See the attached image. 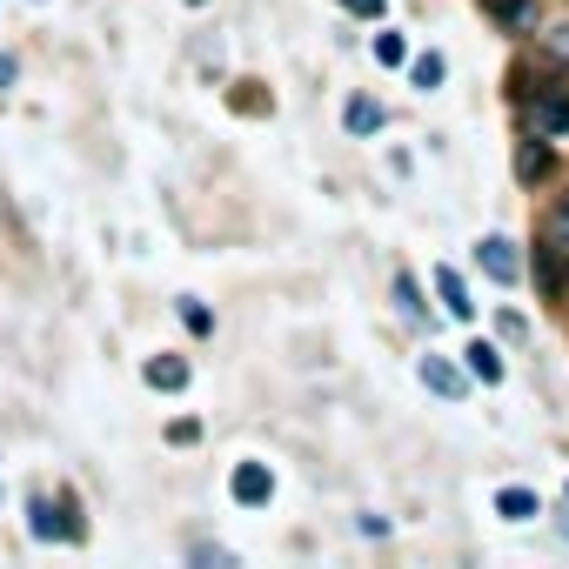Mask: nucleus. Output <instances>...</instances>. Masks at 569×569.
Masks as SVG:
<instances>
[{"instance_id":"f257e3e1","label":"nucleus","mask_w":569,"mask_h":569,"mask_svg":"<svg viewBox=\"0 0 569 569\" xmlns=\"http://www.w3.org/2000/svg\"><path fill=\"white\" fill-rule=\"evenodd\" d=\"M28 522H34L41 542H81V536H88L74 496H28Z\"/></svg>"},{"instance_id":"f03ea898","label":"nucleus","mask_w":569,"mask_h":569,"mask_svg":"<svg viewBox=\"0 0 569 569\" xmlns=\"http://www.w3.org/2000/svg\"><path fill=\"white\" fill-rule=\"evenodd\" d=\"M516 108H522L529 134H542V141H562V134H569V81H549V88H536V94L516 101Z\"/></svg>"},{"instance_id":"7ed1b4c3","label":"nucleus","mask_w":569,"mask_h":569,"mask_svg":"<svg viewBox=\"0 0 569 569\" xmlns=\"http://www.w3.org/2000/svg\"><path fill=\"white\" fill-rule=\"evenodd\" d=\"M476 261H482V274H489V281H502V289L522 274V248H516L509 234H482V241H476Z\"/></svg>"},{"instance_id":"20e7f679","label":"nucleus","mask_w":569,"mask_h":569,"mask_svg":"<svg viewBox=\"0 0 569 569\" xmlns=\"http://www.w3.org/2000/svg\"><path fill=\"white\" fill-rule=\"evenodd\" d=\"M422 389L442 396V402H462V396H469V376H462L449 356H422Z\"/></svg>"},{"instance_id":"39448f33","label":"nucleus","mask_w":569,"mask_h":569,"mask_svg":"<svg viewBox=\"0 0 569 569\" xmlns=\"http://www.w3.org/2000/svg\"><path fill=\"white\" fill-rule=\"evenodd\" d=\"M228 489H234V502H248V509H261V502L274 496V476H268V462H241Z\"/></svg>"},{"instance_id":"423d86ee","label":"nucleus","mask_w":569,"mask_h":569,"mask_svg":"<svg viewBox=\"0 0 569 569\" xmlns=\"http://www.w3.org/2000/svg\"><path fill=\"white\" fill-rule=\"evenodd\" d=\"M436 302H442L456 322H469V316H476V302H469V281H462L456 268H436Z\"/></svg>"},{"instance_id":"0eeeda50","label":"nucleus","mask_w":569,"mask_h":569,"mask_svg":"<svg viewBox=\"0 0 569 569\" xmlns=\"http://www.w3.org/2000/svg\"><path fill=\"white\" fill-rule=\"evenodd\" d=\"M482 8H489V21H496L502 34H529V28H536V8H529V0H482Z\"/></svg>"},{"instance_id":"6e6552de","label":"nucleus","mask_w":569,"mask_h":569,"mask_svg":"<svg viewBox=\"0 0 569 569\" xmlns=\"http://www.w3.org/2000/svg\"><path fill=\"white\" fill-rule=\"evenodd\" d=\"M148 389H161V396L188 389V356H154L148 362Z\"/></svg>"},{"instance_id":"1a4fd4ad","label":"nucleus","mask_w":569,"mask_h":569,"mask_svg":"<svg viewBox=\"0 0 569 569\" xmlns=\"http://www.w3.org/2000/svg\"><path fill=\"white\" fill-rule=\"evenodd\" d=\"M536 509H542V502H536V489H522V482H516V489H502V496H496V516H502V522H529V516H536Z\"/></svg>"},{"instance_id":"9d476101","label":"nucleus","mask_w":569,"mask_h":569,"mask_svg":"<svg viewBox=\"0 0 569 569\" xmlns=\"http://www.w3.org/2000/svg\"><path fill=\"white\" fill-rule=\"evenodd\" d=\"M516 174H522V181H542V174H549V141H542V134H529V141H522Z\"/></svg>"},{"instance_id":"9b49d317","label":"nucleus","mask_w":569,"mask_h":569,"mask_svg":"<svg viewBox=\"0 0 569 569\" xmlns=\"http://www.w3.org/2000/svg\"><path fill=\"white\" fill-rule=\"evenodd\" d=\"M462 356H469V376H476V382H502V356H496L489 342H469Z\"/></svg>"},{"instance_id":"f8f14e48","label":"nucleus","mask_w":569,"mask_h":569,"mask_svg":"<svg viewBox=\"0 0 569 569\" xmlns=\"http://www.w3.org/2000/svg\"><path fill=\"white\" fill-rule=\"evenodd\" d=\"M342 121H349V134H376V128H382V108H376V101H369V94H356V101H349V114H342Z\"/></svg>"},{"instance_id":"ddd939ff","label":"nucleus","mask_w":569,"mask_h":569,"mask_svg":"<svg viewBox=\"0 0 569 569\" xmlns=\"http://www.w3.org/2000/svg\"><path fill=\"white\" fill-rule=\"evenodd\" d=\"M396 309H402L409 322H429V302H422V289H416L409 274H396Z\"/></svg>"},{"instance_id":"4468645a","label":"nucleus","mask_w":569,"mask_h":569,"mask_svg":"<svg viewBox=\"0 0 569 569\" xmlns=\"http://www.w3.org/2000/svg\"><path fill=\"white\" fill-rule=\"evenodd\" d=\"M376 61H382V68H402V61H409V41H402V34H376Z\"/></svg>"},{"instance_id":"2eb2a0df","label":"nucleus","mask_w":569,"mask_h":569,"mask_svg":"<svg viewBox=\"0 0 569 569\" xmlns=\"http://www.w3.org/2000/svg\"><path fill=\"white\" fill-rule=\"evenodd\" d=\"M409 81H416L422 94H429V88H442V54H422V61L409 68Z\"/></svg>"},{"instance_id":"dca6fc26","label":"nucleus","mask_w":569,"mask_h":569,"mask_svg":"<svg viewBox=\"0 0 569 569\" xmlns=\"http://www.w3.org/2000/svg\"><path fill=\"white\" fill-rule=\"evenodd\" d=\"M549 241H569V194L549 208Z\"/></svg>"},{"instance_id":"f3484780","label":"nucleus","mask_w":569,"mask_h":569,"mask_svg":"<svg viewBox=\"0 0 569 569\" xmlns=\"http://www.w3.org/2000/svg\"><path fill=\"white\" fill-rule=\"evenodd\" d=\"M349 14H362V21H376V14H382V0H349Z\"/></svg>"},{"instance_id":"a211bd4d","label":"nucleus","mask_w":569,"mask_h":569,"mask_svg":"<svg viewBox=\"0 0 569 569\" xmlns=\"http://www.w3.org/2000/svg\"><path fill=\"white\" fill-rule=\"evenodd\" d=\"M549 48H556V54H569V21H562V28L549 34Z\"/></svg>"},{"instance_id":"6ab92c4d","label":"nucleus","mask_w":569,"mask_h":569,"mask_svg":"<svg viewBox=\"0 0 569 569\" xmlns=\"http://www.w3.org/2000/svg\"><path fill=\"white\" fill-rule=\"evenodd\" d=\"M8 81H14V61H8V54H0V88H8Z\"/></svg>"}]
</instances>
